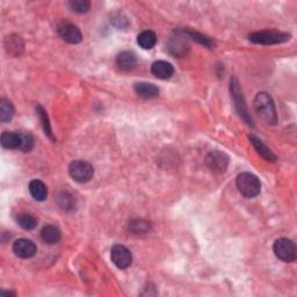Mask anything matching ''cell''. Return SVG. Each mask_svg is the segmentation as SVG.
<instances>
[{
    "label": "cell",
    "mask_w": 297,
    "mask_h": 297,
    "mask_svg": "<svg viewBox=\"0 0 297 297\" xmlns=\"http://www.w3.org/2000/svg\"><path fill=\"white\" fill-rule=\"evenodd\" d=\"M254 108L257 114L268 125H275L278 121L274 101L270 94L260 92L254 99Z\"/></svg>",
    "instance_id": "obj_1"
},
{
    "label": "cell",
    "mask_w": 297,
    "mask_h": 297,
    "mask_svg": "<svg viewBox=\"0 0 297 297\" xmlns=\"http://www.w3.org/2000/svg\"><path fill=\"white\" fill-rule=\"evenodd\" d=\"M237 188L239 193L247 199H252L259 195L260 191H261V184H260L259 179L252 173L244 172L241 173L237 176L236 180Z\"/></svg>",
    "instance_id": "obj_2"
},
{
    "label": "cell",
    "mask_w": 297,
    "mask_h": 297,
    "mask_svg": "<svg viewBox=\"0 0 297 297\" xmlns=\"http://www.w3.org/2000/svg\"><path fill=\"white\" fill-rule=\"evenodd\" d=\"M290 40V34L280 31H261L250 35V41L255 44L271 45L287 42Z\"/></svg>",
    "instance_id": "obj_3"
},
{
    "label": "cell",
    "mask_w": 297,
    "mask_h": 297,
    "mask_svg": "<svg viewBox=\"0 0 297 297\" xmlns=\"http://www.w3.org/2000/svg\"><path fill=\"white\" fill-rule=\"evenodd\" d=\"M70 176L77 183L86 184L93 178L94 170L92 165L85 160H74L69 166Z\"/></svg>",
    "instance_id": "obj_4"
},
{
    "label": "cell",
    "mask_w": 297,
    "mask_h": 297,
    "mask_svg": "<svg viewBox=\"0 0 297 297\" xmlns=\"http://www.w3.org/2000/svg\"><path fill=\"white\" fill-rule=\"evenodd\" d=\"M273 251L276 257L284 262H292L296 259L295 243L288 238H280L275 241Z\"/></svg>",
    "instance_id": "obj_5"
},
{
    "label": "cell",
    "mask_w": 297,
    "mask_h": 297,
    "mask_svg": "<svg viewBox=\"0 0 297 297\" xmlns=\"http://www.w3.org/2000/svg\"><path fill=\"white\" fill-rule=\"evenodd\" d=\"M230 91H231V97L233 99L234 106H236V109L238 111V114L241 115V117L244 120L246 123L249 125L253 126L252 120H251L249 113H247V107L245 104V99L244 96H243V92L241 90V86H239L237 79H231V84H230Z\"/></svg>",
    "instance_id": "obj_6"
},
{
    "label": "cell",
    "mask_w": 297,
    "mask_h": 297,
    "mask_svg": "<svg viewBox=\"0 0 297 297\" xmlns=\"http://www.w3.org/2000/svg\"><path fill=\"white\" fill-rule=\"evenodd\" d=\"M110 259L120 270H126L133 262V255L130 251L123 245H114L111 247Z\"/></svg>",
    "instance_id": "obj_7"
},
{
    "label": "cell",
    "mask_w": 297,
    "mask_h": 297,
    "mask_svg": "<svg viewBox=\"0 0 297 297\" xmlns=\"http://www.w3.org/2000/svg\"><path fill=\"white\" fill-rule=\"evenodd\" d=\"M207 165L209 170L214 173H224L229 166V157L224 152L213 151L207 157Z\"/></svg>",
    "instance_id": "obj_8"
},
{
    "label": "cell",
    "mask_w": 297,
    "mask_h": 297,
    "mask_svg": "<svg viewBox=\"0 0 297 297\" xmlns=\"http://www.w3.org/2000/svg\"><path fill=\"white\" fill-rule=\"evenodd\" d=\"M37 247L34 242H32L31 239L21 238L14 242L13 244V252L15 253L16 257L22 258V259H29L33 258L36 254Z\"/></svg>",
    "instance_id": "obj_9"
},
{
    "label": "cell",
    "mask_w": 297,
    "mask_h": 297,
    "mask_svg": "<svg viewBox=\"0 0 297 297\" xmlns=\"http://www.w3.org/2000/svg\"><path fill=\"white\" fill-rule=\"evenodd\" d=\"M58 34L65 42L71 44L79 43L82 40V35L79 28L72 23H63L62 26H60Z\"/></svg>",
    "instance_id": "obj_10"
},
{
    "label": "cell",
    "mask_w": 297,
    "mask_h": 297,
    "mask_svg": "<svg viewBox=\"0 0 297 297\" xmlns=\"http://www.w3.org/2000/svg\"><path fill=\"white\" fill-rule=\"evenodd\" d=\"M151 72L154 76H156L159 79H168L174 73V69H173L172 64L165 61H157L152 64Z\"/></svg>",
    "instance_id": "obj_11"
},
{
    "label": "cell",
    "mask_w": 297,
    "mask_h": 297,
    "mask_svg": "<svg viewBox=\"0 0 297 297\" xmlns=\"http://www.w3.org/2000/svg\"><path fill=\"white\" fill-rule=\"evenodd\" d=\"M137 64V58L131 51H122L116 57V65L121 71H130Z\"/></svg>",
    "instance_id": "obj_12"
},
{
    "label": "cell",
    "mask_w": 297,
    "mask_h": 297,
    "mask_svg": "<svg viewBox=\"0 0 297 297\" xmlns=\"http://www.w3.org/2000/svg\"><path fill=\"white\" fill-rule=\"evenodd\" d=\"M167 48L173 56L175 57H183L188 52V44L183 40V36L178 35L170 40L167 44Z\"/></svg>",
    "instance_id": "obj_13"
},
{
    "label": "cell",
    "mask_w": 297,
    "mask_h": 297,
    "mask_svg": "<svg viewBox=\"0 0 297 297\" xmlns=\"http://www.w3.org/2000/svg\"><path fill=\"white\" fill-rule=\"evenodd\" d=\"M134 88L135 92L144 99H154L159 94V88L150 82H136Z\"/></svg>",
    "instance_id": "obj_14"
},
{
    "label": "cell",
    "mask_w": 297,
    "mask_h": 297,
    "mask_svg": "<svg viewBox=\"0 0 297 297\" xmlns=\"http://www.w3.org/2000/svg\"><path fill=\"white\" fill-rule=\"evenodd\" d=\"M0 143L4 148L7 150H15V148H20L21 146V137H20L19 133H3L2 137H0Z\"/></svg>",
    "instance_id": "obj_15"
},
{
    "label": "cell",
    "mask_w": 297,
    "mask_h": 297,
    "mask_svg": "<svg viewBox=\"0 0 297 297\" xmlns=\"http://www.w3.org/2000/svg\"><path fill=\"white\" fill-rule=\"evenodd\" d=\"M61 230L55 225H45L41 231V238L44 243L49 245H53L61 241Z\"/></svg>",
    "instance_id": "obj_16"
},
{
    "label": "cell",
    "mask_w": 297,
    "mask_h": 297,
    "mask_svg": "<svg viewBox=\"0 0 297 297\" xmlns=\"http://www.w3.org/2000/svg\"><path fill=\"white\" fill-rule=\"evenodd\" d=\"M249 138H250V142L252 143V145L254 146L255 150H257L258 154L261 156L263 159L267 160V162H275L276 160L275 155L265 145V143H262L258 137H255L254 135H250Z\"/></svg>",
    "instance_id": "obj_17"
},
{
    "label": "cell",
    "mask_w": 297,
    "mask_h": 297,
    "mask_svg": "<svg viewBox=\"0 0 297 297\" xmlns=\"http://www.w3.org/2000/svg\"><path fill=\"white\" fill-rule=\"evenodd\" d=\"M5 49L13 56L21 55L23 50V41L18 35H10L5 39Z\"/></svg>",
    "instance_id": "obj_18"
},
{
    "label": "cell",
    "mask_w": 297,
    "mask_h": 297,
    "mask_svg": "<svg viewBox=\"0 0 297 297\" xmlns=\"http://www.w3.org/2000/svg\"><path fill=\"white\" fill-rule=\"evenodd\" d=\"M29 193L36 201H44L48 197V189L41 180H33L29 184Z\"/></svg>",
    "instance_id": "obj_19"
},
{
    "label": "cell",
    "mask_w": 297,
    "mask_h": 297,
    "mask_svg": "<svg viewBox=\"0 0 297 297\" xmlns=\"http://www.w3.org/2000/svg\"><path fill=\"white\" fill-rule=\"evenodd\" d=\"M57 203L61 209L65 210V212H71L76 207V199L70 192L62 191L57 195Z\"/></svg>",
    "instance_id": "obj_20"
},
{
    "label": "cell",
    "mask_w": 297,
    "mask_h": 297,
    "mask_svg": "<svg viewBox=\"0 0 297 297\" xmlns=\"http://www.w3.org/2000/svg\"><path fill=\"white\" fill-rule=\"evenodd\" d=\"M137 43L142 49H152L157 43V35L152 31H144L137 36Z\"/></svg>",
    "instance_id": "obj_21"
},
{
    "label": "cell",
    "mask_w": 297,
    "mask_h": 297,
    "mask_svg": "<svg viewBox=\"0 0 297 297\" xmlns=\"http://www.w3.org/2000/svg\"><path fill=\"white\" fill-rule=\"evenodd\" d=\"M16 222H18V224L24 230H33L35 229L37 225L36 218L28 213L18 214V216H16Z\"/></svg>",
    "instance_id": "obj_22"
},
{
    "label": "cell",
    "mask_w": 297,
    "mask_h": 297,
    "mask_svg": "<svg viewBox=\"0 0 297 297\" xmlns=\"http://www.w3.org/2000/svg\"><path fill=\"white\" fill-rule=\"evenodd\" d=\"M14 115V107L6 99L0 100V120L2 122L11 121Z\"/></svg>",
    "instance_id": "obj_23"
},
{
    "label": "cell",
    "mask_w": 297,
    "mask_h": 297,
    "mask_svg": "<svg viewBox=\"0 0 297 297\" xmlns=\"http://www.w3.org/2000/svg\"><path fill=\"white\" fill-rule=\"evenodd\" d=\"M179 35L181 36H187V37H191L192 40L196 41V42L201 43L202 45H204V47H208V48H212L214 45V42L212 40L209 39L208 36H205L203 34H200V33H196V32H192V31H183L180 33Z\"/></svg>",
    "instance_id": "obj_24"
},
{
    "label": "cell",
    "mask_w": 297,
    "mask_h": 297,
    "mask_svg": "<svg viewBox=\"0 0 297 297\" xmlns=\"http://www.w3.org/2000/svg\"><path fill=\"white\" fill-rule=\"evenodd\" d=\"M36 111H37V115H39V117L41 120V125H42V127H43V130H44L45 135H47L48 137H50L52 141H55V137H53V135H52L50 122H49V117H48L47 111L44 110V108L42 106H37L36 107Z\"/></svg>",
    "instance_id": "obj_25"
},
{
    "label": "cell",
    "mask_w": 297,
    "mask_h": 297,
    "mask_svg": "<svg viewBox=\"0 0 297 297\" xmlns=\"http://www.w3.org/2000/svg\"><path fill=\"white\" fill-rule=\"evenodd\" d=\"M129 230L135 234H144L150 231V223L144 220H135L129 223Z\"/></svg>",
    "instance_id": "obj_26"
},
{
    "label": "cell",
    "mask_w": 297,
    "mask_h": 297,
    "mask_svg": "<svg viewBox=\"0 0 297 297\" xmlns=\"http://www.w3.org/2000/svg\"><path fill=\"white\" fill-rule=\"evenodd\" d=\"M69 5L72 11L80 14L86 13L91 8V3L88 0H72V2L69 3Z\"/></svg>",
    "instance_id": "obj_27"
},
{
    "label": "cell",
    "mask_w": 297,
    "mask_h": 297,
    "mask_svg": "<svg viewBox=\"0 0 297 297\" xmlns=\"http://www.w3.org/2000/svg\"><path fill=\"white\" fill-rule=\"evenodd\" d=\"M19 134L20 137H21V146H20V148L24 152L31 151L33 146H34V138H33V136L29 133H24V131H21Z\"/></svg>",
    "instance_id": "obj_28"
}]
</instances>
